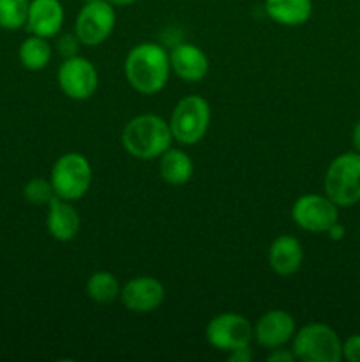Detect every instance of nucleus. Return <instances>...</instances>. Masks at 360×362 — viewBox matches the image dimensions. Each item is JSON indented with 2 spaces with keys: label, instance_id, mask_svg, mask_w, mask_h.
Returning <instances> with one entry per match:
<instances>
[{
  "label": "nucleus",
  "instance_id": "obj_30",
  "mask_svg": "<svg viewBox=\"0 0 360 362\" xmlns=\"http://www.w3.org/2000/svg\"><path fill=\"white\" fill-rule=\"evenodd\" d=\"M81 2H90V0H81Z\"/></svg>",
  "mask_w": 360,
  "mask_h": 362
},
{
  "label": "nucleus",
  "instance_id": "obj_4",
  "mask_svg": "<svg viewBox=\"0 0 360 362\" xmlns=\"http://www.w3.org/2000/svg\"><path fill=\"white\" fill-rule=\"evenodd\" d=\"M295 359L304 362H339L342 343L337 332L325 324H309L293 336Z\"/></svg>",
  "mask_w": 360,
  "mask_h": 362
},
{
  "label": "nucleus",
  "instance_id": "obj_10",
  "mask_svg": "<svg viewBox=\"0 0 360 362\" xmlns=\"http://www.w3.org/2000/svg\"><path fill=\"white\" fill-rule=\"evenodd\" d=\"M292 218L306 232H328L339 221V207L328 197L304 194L293 204Z\"/></svg>",
  "mask_w": 360,
  "mask_h": 362
},
{
  "label": "nucleus",
  "instance_id": "obj_6",
  "mask_svg": "<svg viewBox=\"0 0 360 362\" xmlns=\"http://www.w3.org/2000/svg\"><path fill=\"white\" fill-rule=\"evenodd\" d=\"M210 126V106L201 95L180 99L169 119L173 138L182 145H194L203 140Z\"/></svg>",
  "mask_w": 360,
  "mask_h": 362
},
{
  "label": "nucleus",
  "instance_id": "obj_24",
  "mask_svg": "<svg viewBox=\"0 0 360 362\" xmlns=\"http://www.w3.org/2000/svg\"><path fill=\"white\" fill-rule=\"evenodd\" d=\"M342 357L349 362H360V334H353L342 343Z\"/></svg>",
  "mask_w": 360,
  "mask_h": 362
},
{
  "label": "nucleus",
  "instance_id": "obj_5",
  "mask_svg": "<svg viewBox=\"0 0 360 362\" xmlns=\"http://www.w3.org/2000/svg\"><path fill=\"white\" fill-rule=\"evenodd\" d=\"M49 180L59 198L67 202L80 200L90 189L92 166L85 156L67 152L55 161Z\"/></svg>",
  "mask_w": 360,
  "mask_h": 362
},
{
  "label": "nucleus",
  "instance_id": "obj_17",
  "mask_svg": "<svg viewBox=\"0 0 360 362\" xmlns=\"http://www.w3.org/2000/svg\"><path fill=\"white\" fill-rule=\"evenodd\" d=\"M265 13L282 27H299L313 14L311 0H265Z\"/></svg>",
  "mask_w": 360,
  "mask_h": 362
},
{
  "label": "nucleus",
  "instance_id": "obj_3",
  "mask_svg": "<svg viewBox=\"0 0 360 362\" xmlns=\"http://www.w3.org/2000/svg\"><path fill=\"white\" fill-rule=\"evenodd\" d=\"M325 193L337 207H352L360 202V152H344L328 165Z\"/></svg>",
  "mask_w": 360,
  "mask_h": 362
},
{
  "label": "nucleus",
  "instance_id": "obj_23",
  "mask_svg": "<svg viewBox=\"0 0 360 362\" xmlns=\"http://www.w3.org/2000/svg\"><path fill=\"white\" fill-rule=\"evenodd\" d=\"M80 39L76 37V34H64L60 35L59 42H56V49L60 52V55L69 59V57L78 55V46H80Z\"/></svg>",
  "mask_w": 360,
  "mask_h": 362
},
{
  "label": "nucleus",
  "instance_id": "obj_18",
  "mask_svg": "<svg viewBox=\"0 0 360 362\" xmlns=\"http://www.w3.org/2000/svg\"><path fill=\"white\" fill-rule=\"evenodd\" d=\"M159 173L164 182L172 186H184L191 180L194 173L193 159L179 148H168L164 154H161L159 161Z\"/></svg>",
  "mask_w": 360,
  "mask_h": 362
},
{
  "label": "nucleus",
  "instance_id": "obj_29",
  "mask_svg": "<svg viewBox=\"0 0 360 362\" xmlns=\"http://www.w3.org/2000/svg\"><path fill=\"white\" fill-rule=\"evenodd\" d=\"M112 6H131V4L138 2V0H108Z\"/></svg>",
  "mask_w": 360,
  "mask_h": 362
},
{
  "label": "nucleus",
  "instance_id": "obj_25",
  "mask_svg": "<svg viewBox=\"0 0 360 362\" xmlns=\"http://www.w3.org/2000/svg\"><path fill=\"white\" fill-rule=\"evenodd\" d=\"M270 362H293L295 361V354L292 350H284L282 346L279 349H272V354L268 356Z\"/></svg>",
  "mask_w": 360,
  "mask_h": 362
},
{
  "label": "nucleus",
  "instance_id": "obj_2",
  "mask_svg": "<svg viewBox=\"0 0 360 362\" xmlns=\"http://www.w3.org/2000/svg\"><path fill=\"white\" fill-rule=\"evenodd\" d=\"M173 134L169 122L162 117L143 113L126 124L122 131V145L133 158H161L172 147Z\"/></svg>",
  "mask_w": 360,
  "mask_h": 362
},
{
  "label": "nucleus",
  "instance_id": "obj_8",
  "mask_svg": "<svg viewBox=\"0 0 360 362\" xmlns=\"http://www.w3.org/2000/svg\"><path fill=\"white\" fill-rule=\"evenodd\" d=\"M207 341L221 352H235V350L249 346L254 329L251 322L239 313H222L212 318L207 325Z\"/></svg>",
  "mask_w": 360,
  "mask_h": 362
},
{
  "label": "nucleus",
  "instance_id": "obj_26",
  "mask_svg": "<svg viewBox=\"0 0 360 362\" xmlns=\"http://www.w3.org/2000/svg\"><path fill=\"white\" fill-rule=\"evenodd\" d=\"M251 359V352H249V346H246V349H240V350H235V352L229 354V361L233 362H246Z\"/></svg>",
  "mask_w": 360,
  "mask_h": 362
},
{
  "label": "nucleus",
  "instance_id": "obj_21",
  "mask_svg": "<svg viewBox=\"0 0 360 362\" xmlns=\"http://www.w3.org/2000/svg\"><path fill=\"white\" fill-rule=\"evenodd\" d=\"M30 0H0V27L18 30L27 25Z\"/></svg>",
  "mask_w": 360,
  "mask_h": 362
},
{
  "label": "nucleus",
  "instance_id": "obj_20",
  "mask_svg": "<svg viewBox=\"0 0 360 362\" xmlns=\"http://www.w3.org/2000/svg\"><path fill=\"white\" fill-rule=\"evenodd\" d=\"M87 293L94 303L109 304L120 296V285L109 272H94L87 281Z\"/></svg>",
  "mask_w": 360,
  "mask_h": 362
},
{
  "label": "nucleus",
  "instance_id": "obj_9",
  "mask_svg": "<svg viewBox=\"0 0 360 362\" xmlns=\"http://www.w3.org/2000/svg\"><path fill=\"white\" fill-rule=\"evenodd\" d=\"M99 74L94 64L80 55L69 57L59 67V87L67 98L85 101L97 90Z\"/></svg>",
  "mask_w": 360,
  "mask_h": 362
},
{
  "label": "nucleus",
  "instance_id": "obj_16",
  "mask_svg": "<svg viewBox=\"0 0 360 362\" xmlns=\"http://www.w3.org/2000/svg\"><path fill=\"white\" fill-rule=\"evenodd\" d=\"M304 262V251L293 235H279L268 250V264L279 276H292Z\"/></svg>",
  "mask_w": 360,
  "mask_h": 362
},
{
  "label": "nucleus",
  "instance_id": "obj_13",
  "mask_svg": "<svg viewBox=\"0 0 360 362\" xmlns=\"http://www.w3.org/2000/svg\"><path fill=\"white\" fill-rule=\"evenodd\" d=\"M64 25V7L60 0H30L27 28L39 37H53Z\"/></svg>",
  "mask_w": 360,
  "mask_h": 362
},
{
  "label": "nucleus",
  "instance_id": "obj_28",
  "mask_svg": "<svg viewBox=\"0 0 360 362\" xmlns=\"http://www.w3.org/2000/svg\"><path fill=\"white\" fill-rule=\"evenodd\" d=\"M352 141H353V147H355V151L360 152V120L355 124V126H353Z\"/></svg>",
  "mask_w": 360,
  "mask_h": 362
},
{
  "label": "nucleus",
  "instance_id": "obj_7",
  "mask_svg": "<svg viewBox=\"0 0 360 362\" xmlns=\"http://www.w3.org/2000/svg\"><path fill=\"white\" fill-rule=\"evenodd\" d=\"M115 6L108 0L85 2L74 21V34L85 46H99L112 35L116 23Z\"/></svg>",
  "mask_w": 360,
  "mask_h": 362
},
{
  "label": "nucleus",
  "instance_id": "obj_22",
  "mask_svg": "<svg viewBox=\"0 0 360 362\" xmlns=\"http://www.w3.org/2000/svg\"><path fill=\"white\" fill-rule=\"evenodd\" d=\"M23 197L34 205H48L53 197H56L55 189L52 186V180H46L37 177V179L28 180L27 186L23 187Z\"/></svg>",
  "mask_w": 360,
  "mask_h": 362
},
{
  "label": "nucleus",
  "instance_id": "obj_27",
  "mask_svg": "<svg viewBox=\"0 0 360 362\" xmlns=\"http://www.w3.org/2000/svg\"><path fill=\"white\" fill-rule=\"evenodd\" d=\"M328 233H330V239L341 240L342 237H344L346 230H344V226L339 225V221H337L334 226H330V228H328Z\"/></svg>",
  "mask_w": 360,
  "mask_h": 362
},
{
  "label": "nucleus",
  "instance_id": "obj_14",
  "mask_svg": "<svg viewBox=\"0 0 360 362\" xmlns=\"http://www.w3.org/2000/svg\"><path fill=\"white\" fill-rule=\"evenodd\" d=\"M169 64L175 71L176 76L182 78L184 81L196 83L201 81L208 74V57L201 48L194 45H179L169 53Z\"/></svg>",
  "mask_w": 360,
  "mask_h": 362
},
{
  "label": "nucleus",
  "instance_id": "obj_19",
  "mask_svg": "<svg viewBox=\"0 0 360 362\" xmlns=\"http://www.w3.org/2000/svg\"><path fill=\"white\" fill-rule=\"evenodd\" d=\"M18 57H20V62L25 69L41 71L52 60V46L46 37L32 34V37H27L20 45Z\"/></svg>",
  "mask_w": 360,
  "mask_h": 362
},
{
  "label": "nucleus",
  "instance_id": "obj_11",
  "mask_svg": "<svg viewBox=\"0 0 360 362\" xmlns=\"http://www.w3.org/2000/svg\"><path fill=\"white\" fill-rule=\"evenodd\" d=\"M164 296L166 292L162 283L150 276L131 279L120 290L124 306L134 313H150V311L157 310L164 300Z\"/></svg>",
  "mask_w": 360,
  "mask_h": 362
},
{
  "label": "nucleus",
  "instance_id": "obj_15",
  "mask_svg": "<svg viewBox=\"0 0 360 362\" xmlns=\"http://www.w3.org/2000/svg\"><path fill=\"white\" fill-rule=\"evenodd\" d=\"M46 226H48V232L53 239L67 243V240H73L80 232L81 218L69 202L53 197L48 204Z\"/></svg>",
  "mask_w": 360,
  "mask_h": 362
},
{
  "label": "nucleus",
  "instance_id": "obj_12",
  "mask_svg": "<svg viewBox=\"0 0 360 362\" xmlns=\"http://www.w3.org/2000/svg\"><path fill=\"white\" fill-rule=\"evenodd\" d=\"M295 336V320L288 311L272 310L254 325V338L265 349L284 346Z\"/></svg>",
  "mask_w": 360,
  "mask_h": 362
},
{
  "label": "nucleus",
  "instance_id": "obj_1",
  "mask_svg": "<svg viewBox=\"0 0 360 362\" xmlns=\"http://www.w3.org/2000/svg\"><path fill=\"white\" fill-rule=\"evenodd\" d=\"M124 71L134 90L145 95L157 94L168 83L169 53L157 42H141L127 53Z\"/></svg>",
  "mask_w": 360,
  "mask_h": 362
}]
</instances>
